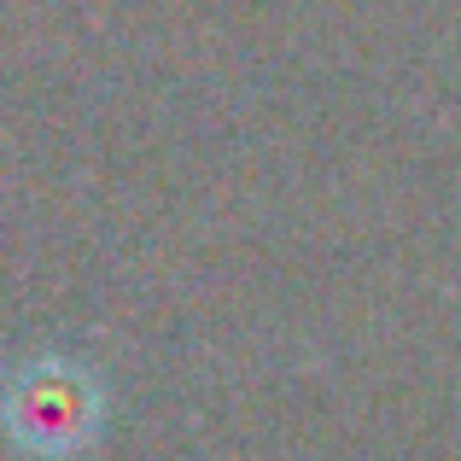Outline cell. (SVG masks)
<instances>
[{
  "mask_svg": "<svg viewBox=\"0 0 461 461\" xmlns=\"http://www.w3.org/2000/svg\"><path fill=\"white\" fill-rule=\"evenodd\" d=\"M0 427L35 461H70L100 432V385L65 357H35L12 374L0 397Z\"/></svg>",
  "mask_w": 461,
  "mask_h": 461,
  "instance_id": "1",
  "label": "cell"
}]
</instances>
